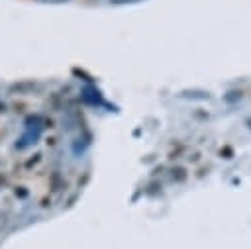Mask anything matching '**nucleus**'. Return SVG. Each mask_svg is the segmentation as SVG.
Returning a JSON list of instances; mask_svg holds the SVG:
<instances>
[{
  "label": "nucleus",
  "mask_w": 251,
  "mask_h": 249,
  "mask_svg": "<svg viewBox=\"0 0 251 249\" xmlns=\"http://www.w3.org/2000/svg\"><path fill=\"white\" fill-rule=\"evenodd\" d=\"M39 2H47V4H61V2H67V0H39Z\"/></svg>",
  "instance_id": "1"
},
{
  "label": "nucleus",
  "mask_w": 251,
  "mask_h": 249,
  "mask_svg": "<svg viewBox=\"0 0 251 249\" xmlns=\"http://www.w3.org/2000/svg\"><path fill=\"white\" fill-rule=\"evenodd\" d=\"M110 2H114V4H126V2H135V0H110Z\"/></svg>",
  "instance_id": "2"
}]
</instances>
